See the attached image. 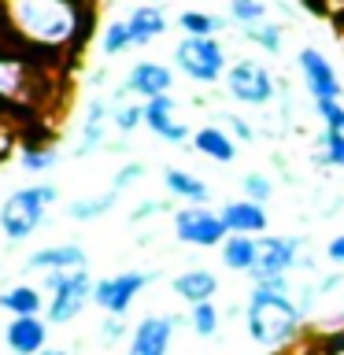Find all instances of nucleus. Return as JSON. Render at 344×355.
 I'll use <instances>...</instances> for the list:
<instances>
[{"label": "nucleus", "mask_w": 344, "mask_h": 355, "mask_svg": "<svg viewBox=\"0 0 344 355\" xmlns=\"http://www.w3.org/2000/svg\"><path fill=\"white\" fill-rule=\"evenodd\" d=\"M130 337V329H126V318H119V315H108L104 322H100V344H119V340H126Z\"/></svg>", "instance_id": "obj_36"}, {"label": "nucleus", "mask_w": 344, "mask_h": 355, "mask_svg": "<svg viewBox=\"0 0 344 355\" xmlns=\"http://www.w3.org/2000/svg\"><path fill=\"white\" fill-rule=\"evenodd\" d=\"M171 288H174L178 300H185L189 307H193V304H207V300H215V293H218V274L207 270V266H189V270L174 274Z\"/></svg>", "instance_id": "obj_17"}, {"label": "nucleus", "mask_w": 344, "mask_h": 355, "mask_svg": "<svg viewBox=\"0 0 344 355\" xmlns=\"http://www.w3.org/2000/svg\"><path fill=\"white\" fill-rule=\"evenodd\" d=\"M304 311L289 293H270L263 285H252L244 300V333L263 352H282L304 333Z\"/></svg>", "instance_id": "obj_2"}, {"label": "nucleus", "mask_w": 344, "mask_h": 355, "mask_svg": "<svg viewBox=\"0 0 344 355\" xmlns=\"http://www.w3.org/2000/svg\"><path fill=\"white\" fill-rule=\"evenodd\" d=\"M144 126H148L160 141H166V144L189 141V126L178 119V104H174L171 93H166V96H155V100H148V104H144Z\"/></svg>", "instance_id": "obj_14"}, {"label": "nucleus", "mask_w": 344, "mask_h": 355, "mask_svg": "<svg viewBox=\"0 0 344 355\" xmlns=\"http://www.w3.org/2000/svg\"><path fill=\"white\" fill-rule=\"evenodd\" d=\"M318 115L326 119V130H333V133H344V104L341 100H318Z\"/></svg>", "instance_id": "obj_37"}, {"label": "nucleus", "mask_w": 344, "mask_h": 355, "mask_svg": "<svg viewBox=\"0 0 344 355\" xmlns=\"http://www.w3.org/2000/svg\"><path fill=\"white\" fill-rule=\"evenodd\" d=\"M60 200V185L52 182H33L22 189H11L0 204V233L8 244H22L44 226L49 207Z\"/></svg>", "instance_id": "obj_3"}, {"label": "nucleus", "mask_w": 344, "mask_h": 355, "mask_svg": "<svg viewBox=\"0 0 344 355\" xmlns=\"http://www.w3.org/2000/svg\"><path fill=\"white\" fill-rule=\"evenodd\" d=\"M241 189H244V200H255V204H266L274 196V182L266 174H244Z\"/></svg>", "instance_id": "obj_33"}, {"label": "nucleus", "mask_w": 344, "mask_h": 355, "mask_svg": "<svg viewBox=\"0 0 344 355\" xmlns=\"http://www.w3.org/2000/svg\"><path fill=\"white\" fill-rule=\"evenodd\" d=\"M49 318L44 315H22L4 322V348L11 355H37L49 348Z\"/></svg>", "instance_id": "obj_12"}, {"label": "nucleus", "mask_w": 344, "mask_h": 355, "mask_svg": "<svg viewBox=\"0 0 344 355\" xmlns=\"http://www.w3.org/2000/svg\"><path fill=\"white\" fill-rule=\"evenodd\" d=\"M55 159H60V152H55V148H22V152H19V166H22L26 174L52 171Z\"/></svg>", "instance_id": "obj_28"}, {"label": "nucleus", "mask_w": 344, "mask_h": 355, "mask_svg": "<svg viewBox=\"0 0 344 355\" xmlns=\"http://www.w3.org/2000/svg\"><path fill=\"white\" fill-rule=\"evenodd\" d=\"M222 266L233 274H252L255 255H259V237H244V233H230L222 241Z\"/></svg>", "instance_id": "obj_21"}, {"label": "nucleus", "mask_w": 344, "mask_h": 355, "mask_svg": "<svg viewBox=\"0 0 344 355\" xmlns=\"http://www.w3.org/2000/svg\"><path fill=\"white\" fill-rule=\"evenodd\" d=\"M326 259L337 266H344V233H337V237H329V244H326Z\"/></svg>", "instance_id": "obj_40"}, {"label": "nucleus", "mask_w": 344, "mask_h": 355, "mask_svg": "<svg viewBox=\"0 0 344 355\" xmlns=\"http://www.w3.org/2000/svg\"><path fill=\"white\" fill-rule=\"evenodd\" d=\"M8 22L37 49H63L82 33L78 0H4Z\"/></svg>", "instance_id": "obj_1"}, {"label": "nucleus", "mask_w": 344, "mask_h": 355, "mask_svg": "<svg viewBox=\"0 0 344 355\" xmlns=\"http://www.w3.org/2000/svg\"><path fill=\"white\" fill-rule=\"evenodd\" d=\"M341 285H344V274H341V270H333V274L322 277V282H318L315 288H318V296H329V293H337Z\"/></svg>", "instance_id": "obj_41"}, {"label": "nucleus", "mask_w": 344, "mask_h": 355, "mask_svg": "<svg viewBox=\"0 0 344 355\" xmlns=\"http://www.w3.org/2000/svg\"><path fill=\"white\" fill-rule=\"evenodd\" d=\"M222 119H226V122H222V130H226L233 141H252V137H255V130H252L241 115H222Z\"/></svg>", "instance_id": "obj_39"}, {"label": "nucleus", "mask_w": 344, "mask_h": 355, "mask_svg": "<svg viewBox=\"0 0 344 355\" xmlns=\"http://www.w3.org/2000/svg\"><path fill=\"white\" fill-rule=\"evenodd\" d=\"M141 178H144V163H137V159H133V163H122L119 171H115V178H111V189L122 196L130 185H137Z\"/></svg>", "instance_id": "obj_35"}, {"label": "nucleus", "mask_w": 344, "mask_h": 355, "mask_svg": "<svg viewBox=\"0 0 344 355\" xmlns=\"http://www.w3.org/2000/svg\"><path fill=\"white\" fill-rule=\"evenodd\" d=\"M104 130H108V104L104 100H89L85 122H82V137H78V148L71 152L74 159H85L104 148Z\"/></svg>", "instance_id": "obj_20"}, {"label": "nucleus", "mask_w": 344, "mask_h": 355, "mask_svg": "<svg viewBox=\"0 0 344 355\" xmlns=\"http://www.w3.org/2000/svg\"><path fill=\"white\" fill-rule=\"evenodd\" d=\"M166 207H171L166 200H141V204L130 211V222H133V226H137V222H148V218H155V215H163Z\"/></svg>", "instance_id": "obj_38"}, {"label": "nucleus", "mask_w": 344, "mask_h": 355, "mask_svg": "<svg viewBox=\"0 0 344 355\" xmlns=\"http://www.w3.org/2000/svg\"><path fill=\"white\" fill-rule=\"evenodd\" d=\"M144 122V104H122L115 115H111V126L119 133H133Z\"/></svg>", "instance_id": "obj_34"}, {"label": "nucleus", "mask_w": 344, "mask_h": 355, "mask_svg": "<svg viewBox=\"0 0 344 355\" xmlns=\"http://www.w3.org/2000/svg\"><path fill=\"white\" fill-rule=\"evenodd\" d=\"M85 266H89V252H85V244H78V241H52V244H41V248L30 252V259H26V270H33V274L85 270Z\"/></svg>", "instance_id": "obj_11"}, {"label": "nucleus", "mask_w": 344, "mask_h": 355, "mask_svg": "<svg viewBox=\"0 0 344 355\" xmlns=\"http://www.w3.org/2000/svg\"><path fill=\"white\" fill-rule=\"evenodd\" d=\"M300 255H304V241L300 237H259V255H255V266H252V285L266 282V277H282L289 270L300 266Z\"/></svg>", "instance_id": "obj_9"}, {"label": "nucleus", "mask_w": 344, "mask_h": 355, "mask_svg": "<svg viewBox=\"0 0 344 355\" xmlns=\"http://www.w3.org/2000/svg\"><path fill=\"white\" fill-rule=\"evenodd\" d=\"M230 15L241 22V26H259L266 19V4L263 0H230Z\"/></svg>", "instance_id": "obj_31"}, {"label": "nucleus", "mask_w": 344, "mask_h": 355, "mask_svg": "<svg viewBox=\"0 0 344 355\" xmlns=\"http://www.w3.org/2000/svg\"><path fill=\"white\" fill-rule=\"evenodd\" d=\"M178 329V315H144L130 329L126 355H166Z\"/></svg>", "instance_id": "obj_10"}, {"label": "nucleus", "mask_w": 344, "mask_h": 355, "mask_svg": "<svg viewBox=\"0 0 344 355\" xmlns=\"http://www.w3.org/2000/svg\"><path fill=\"white\" fill-rule=\"evenodd\" d=\"M37 355H71L67 348H44V352H37Z\"/></svg>", "instance_id": "obj_43"}, {"label": "nucleus", "mask_w": 344, "mask_h": 355, "mask_svg": "<svg viewBox=\"0 0 344 355\" xmlns=\"http://www.w3.org/2000/svg\"><path fill=\"white\" fill-rule=\"evenodd\" d=\"M152 282H155V274H148V270H119V274H108V277H100V282H93V304L104 311V315L126 318V311L133 307V300H137Z\"/></svg>", "instance_id": "obj_7"}, {"label": "nucleus", "mask_w": 344, "mask_h": 355, "mask_svg": "<svg viewBox=\"0 0 344 355\" xmlns=\"http://www.w3.org/2000/svg\"><path fill=\"white\" fill-rule=\"evenodd\" d=\"M163 185H166V193L174 200H182V204H207L211 200V185L204 178H196L193 171H182V166H166Z\"/></svg>", "instance_id": "obj_19"}, {"label": "nucleus", "mask_w": 344, "mask_h": 355, "mask_svg": "<svg viewBox=\"0 0 344 355\" xmlns=\"http://www.w3.org/2000/svg\"><path fill=\"white\" fill-rule=\"evenodd\" d=\"M222 326V311L215 300H207V304H193L189 307V329L196 333L200 340H211Z\"/></svg>", "instance_id": "obj_26"}, {"label": "nucleus", "mask_w": 344, "mask_h": 355, "mask_svg": "<svg viewBox=\"0 0 344 355\" xmlns=\"http://www.w3.org/2000/svg\"><path fill=\"white\" fill-rule=\"evenodd\" d=\"M130 26H126V19H119V22H111V26L104 30V37H100V52L104 55H119V52H126L130 49Z\"/></svg>", "instance_id": "obj_29"}, {"label": "nucleus", "mask_w": 344, "mask_h": 355, "mask_svg": "<svg viewBox=\"0 0 344 355\" xmlns=\"http://www.w3.org/2000/svg\"><path fill=\"white\" fill-rule=\"evenodd\" d=\"M318 163L344 171V133H333V130L322 133V155H318Z\"/></svg>", "instance_id": "obj_32"}, {"label": "nucleus", "mask_w": 344, "mask_h": 355, "mask_svg": "<svg viewBox=\"0 0 344 355\" xmlns=\"http://www.w3.org/2000/svg\"><path fill=\"white\" fill-rule=\"evenodd\" d=\"M0 100H30V71L22 60L0 55Z\"/></svg>", "instance_id": "obj_24"}, {"label": "nucleus", "mask_w": 344, "mask_h": 355, "mask_svg": "<svg viewBox=\"0 0 344 355\" xmlns=\"http://www.w3.org/2000/svg\"><path fill=\"white\" fill-rule=\"evenodd\" d=\"M178 26L185 30V37H215L218 19L207 15V11H185V15L178 19Z\"/></svg>", "instance_id": "obj_27"}, {"label": "nucleus", "mask_w": 344, "mask_h": 355, "mask_svg": "<svg viewBox=\"0 0 344 355\" xmlns=\"http://www.w3.org/2000/svg\"><path fill=\"white\" fill-rule=\"evenodd\" d=\"M300 71H304V82H307V93L318 100H341V78L333 71V63L322 55L318 49H304L300 52Z\"/></svg>", "instance_id": "obj_13"}, {"label": "nucleus", "mask_w": 344, "mask_h": 355, "mask_svg": "<svg viewBox=\"0 0 344 355\" xmlns=\"http://www.w3.org/2000/svg\"><path fill=\"white\" fill-rule=\"evenodd\" d=\"M126 26H130V41L133 44H148V41H155L166 30V15H163V8H155V4H141V8H133Z\"/></svg>", "instance_id": "obj_23"}, {"label": "nucleus", "mask_w": 344, "mask_h": 355, "mask_svg": "<svg viewBox=\"0 0 344 355\" xmlns=\"http://www.w3.org/2000/svg\"><path fill=\"white\" fill-rule=\"evenodd\" d=\"M41 293H49V304H44L49 326H71V322L93 304V277H89V266L85 270L41 274Z\"/></svg>", "instance_id": "obj_4"}, {"label": "nucleus", "mask_w": 344, "mask_h": 355, "mask_svg": "<svg viewBox=\"0 0 344 355\" xmlns=\"http://www.w3.org/2000/svg\"><path fill=\"white\" fill-rule=\"evenodd\" d=\"M44 304L49 296L41 293V285H30V282H19L0 293V311L11 318H22V315H44Z\"/></svg>", "instance_id": "obj_18"}, {"label": "nucleus", "mask_w": 344, "mask_h": 355, "mask_svg": "<svg viewBox=\"0 0 344 355\" xmlns=\"http://www.w3.org/2000/svg\"><path fill=\"white\" fill-rule=\"evenodd\" d=\"M226 93L237 100V104H252V107H263L270 104L277 85H274V74L266 71L259 60H237L226 71Z\"/></svg>", "instance_id": "obj_8"}, {"label": "nucleus", "mask_w": 344, "mask_h": 355, "mask_svg": "<svg viewBox=\"0 0 344 355\" xmlns=\"http://www.w3.org/2000/svg\"><path fill=\"white\" fill-rule=\"evenodd\" d=\"M326 329H344V307L337 311V315H329V318H326Z\"/></svg>", "instance_id": "obj_42"}, {"label": "nucleus", "mask_w": 344, "mask_h": 355, "mask_svg": "<svg viewBox=\"0 0 344 355\" xmlns=\"http://www.w3.org/2000/svg\"><path fill=\"white\" fill-rule=\"evenodd\" d=\"M193 148L200 155H207V159H215V163H233L237 159V141H233L222 126H200L193 133Z\"/></svg>", "instance_id": "obj_22"}, {"label": "nucleus", "mask_w": 344, "mask_h": 355, "mask_svg": "<svg viewBox=\"0 0 344 355\" xmlns=\"http://www.w3.org/2000/svg\"><path fill=\"white\" fill-rule=\"evenodd\" d=\"M174 60H178V71L189 74L200 85L218 82V78L230 71L226 67V49H222L215 37H182L178 49H174Z\"/></svg>", "instance_id": "obj_5"}, {"label": "nucleus", "mask_w": 344, "mask_h": 355, "mask_svg": "<svg viewBox=\"0 0 344 355\" xmlns=\"http://www.w3.org/2000/svg\"><path fill=\"white\" fill-rule=\"evenodd\" d=\"M222 222H226L230 233H244V237H263L266 226H270V215H266V204H255V200H226L222 204Z\"/></svg>", "instance_id": "obj_15"}, {"label": "nucleus", "mask_w": 344, "mask_h": 355, "mask_svg": "<svg viewBox=\"0 0 344 355\" xmlns=\"http://www.w3.org/2000/svg\"><path fill=\"white\" fill-rule=\"evenodd\" d=\"M244 37H248L252 44H259V49H266V52H282V44H285V37H282V26H270V22L248 26V30H244Z\"/></svg>", "instance_id": "obj_30"}, {"label": "nucleus", "mask_w": 344, "mask_h": 355, "mask_svg": "<svg viewBox=\"0 0 344 355\" xmlns=\"http://www.w3.org/2000/svg\"><path fill=\"white\" fill-rule=\"evenodd\" d=\"M171 85H174V71H171V67H163V63H155V60H141L126 74V93L141 96L144 104L155 100V96H166V93H171Z\"/></svg>", "instance_id": "obj_16"}, {"label": "nucleus", "mask_w": 344, "mask_h": 355, "mask_svg": "<svg viewBox=\"0 0 344 355\" xmlns=\"http://www.w3.org/2000/svg\"><path fill=\"white\" fill-rule=\"evenodd\" d=\"M115 204H119V193H115V189H108V193H96V196H78L63 211H67V218H71V222H96V218H104Z\"/></svg>", "instance_id": "obj_25"}, {"label": "nucleus", "mask_w": 344, "mask_h": 355, "mask_svg": "<svg viewBox=\"0 0 344 355\" xmlns=\"http://www.w3.org/2000/svg\"><path fill=\"white\" fill-rule=\"evenodd\" d=\"M174 237L182 244H193V248H222V241L230 237L226 222L215 207L207 204H185L174 211Z\"/></svg>", "instance_id": "obj_6"}]
</instances>
